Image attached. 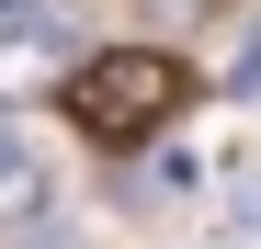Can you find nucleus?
<instances>
[{"mask_svg":"<svg viewBox=\"0 0 261 249\" xmlns=\"http://www.w3.org/2000/svg\"><path fill=\"white\" fill-rule=\"evenodd\" d=\"M193 102V68L182 57H159V46H114V57H80V79H68V113L91 124V136H114V147H137V136H159L170 113Z\"/></svg>","mask_w":261,"mask_h":249,"instance_id":"f257e3e1","label":"nucleus"},{"mask_svg":"<svg viewBox=\"0 0 261 249\" xmlns=\"http://www.w3.org/2000/svg\"><path fill=\"white\" fill-rule=\"evenodd\" d=\"M46 193H57V170H46V147H34L23 124H0V215H34Z\"/></svg>","mask_w":261,"mask_h":249,"instance_id":"f03ea898","label":"nucleus"},{"mask_svg":"<svg viewBox=\"0 0 261 249\" xmlns=\"http://www.w3.org/2000/svg\"><path fill=\"white\" fill-rule=\"evenodd\" d=\"M227 249H261V181L227 193Z\"/></svg>","mask_w":261,"mask_h":249,"instance_id":"7ed1b4c3","label":"nucleus"}]
</instances>
